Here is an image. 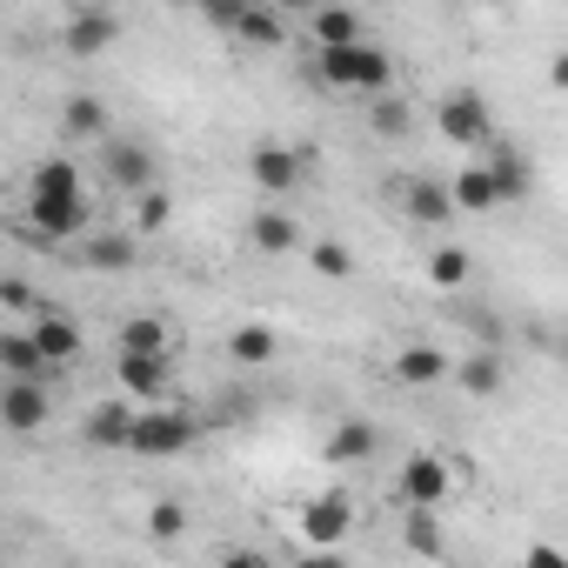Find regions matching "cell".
I'll use <instances>...</instances> for the list:
<instances>
[{
  "instance_id": "cell-38",
  "label": "cell",
  "mask_w": 568,
  "mask_h": 568,
  "mask_svg": "<svg viewBox=\"0 0 568 568\" xmlns=\"http://www.w3.org/2000/svg\"><path fill=\"white\" fill-rule=\"evenodd\" d=\"M0 308H8V315H28V308H34V295L21 288V281H8V288H0Z\"/></svg>"
},
{
  "instance_id": "cell-22",
  "label": "cell",
  "mask_w": 568,
  "mask_h": 568,
  "mask_svg": "<svg viewBox=\"0 0 568 568\" xmlns=\"http://www.w3.org/2000/svg\"><path fill=\"white\" fill-rule=\"evenodd\" d=\"M61 128H68L74 141H114V128H108V101H101V94H68Z\"/></svg>"
},
{
  "instance_id": "cell-34",
  "label": "cell",
  "mask_w": 568,
  "mask_h": 568,
  "mask_svg": "<svg viewBox=\"0 0 568 568\" xmlns=\"http://www.w3.org/2000/svg\"><path fill=\"white\" fill-rule=\"evenodd\" d=\"M148 535H154V541H181V535H187V508H181V501H154V508H148Z\"/></svg>"
},
{
  "instance_id": "cell-29",
  "label": "cell",
  "mask_w": 568,
  "mask_h": 568,
  "mask_svg": "<svg viewBox=\"0 0 568 568\" xmlns=\"http://www.w3.org/2000/svg\"><path fill=\"white\" fill-rule=\"evenodd\" d=\"M468 247H435L428 254V288H442V295H455V288H468Z\"/></svg>"
},
{
  "instance_id": "cell-11",
  "label": "cell",
  "mask_w": 568,
  "mask_h": 568,
  "mask_svg": "<svg viewBox=\"0 0 568 568\" xmlns=\"http://www.w3.org/2000/svg\"><path fill=\"white\" fill-rule=\"evenodd\" d=\"M302 161L308 154H295V148H274V141H261L254 154H247V181L267 194V201H281V194H288L295 181H302Z\"/></svg>"
},
{
  "instance_id": "cell-25",
  "label": "cell",
  "mask_w": 568,
  "mask_h": 568,
  "mask_svg": "<svg viewBox=\"0 0 568 568\" xmlns=\"http://www.w3.org/2000/svg\"><path fill=\"white\" fill-rule=\"evenodd\" d=\"M455 382H462V395H501L508 368H501V355H495V348H475V355H462V362H455Z\"/></svg>"
},
{
  "instance_id": "cell-41",
  "label": "cell",
  "mask_w": 568,
  "mask_h": 568,
  "mask_svg": "<svg viewBox=\"0 0 568 568\" xmlns=\"http://www.w3.org/2000/svg\"><path fill=\"white\" fill-rule=\"evenodd\" d=\"M295 568H348V561H342V555H322V548H308V555H302Z\"/></svg>"
},
{
  "instance_id": "cell-16",
  "label": "cell",
  "mask_w": 568,
  "mask_h": 568,
  "mask_svg": "<svg viewBox=\"0 0 568 568\" xmlns=\"http://www.w3.org/2000/svg\"><path fill=\"white\" fill-rule=\"evenodd\" d=\"M81 261H88L94 274H128V267L141 261V234H134V227H101V234L81 241Z\"/></svg>"
},
{
  "instance_id": "cell-24",
  "label": "cell",
  "mask_w": 568,
  "mask_h": 568,
  "mask_svg": "<svg viewBox=\"0 0 568 568\" xmlns=\"http://www.w3.org/2000/svg\"><path fill=\"white\" fill-rule=\"evenodd\" d=\"M121 355H174V328L161 315H128L121 322Z\"/></svg>"
},
{
  "instance_id": "cell-27",
  "label": "cell",
  "mask_w": 568,
  "mask_h": 568,
  "mask_svg": "<svg viewBox=\"0 0 568 568\" xmlns=\"http://www.w3.org/2000/svg\"><path fill=\"white\" fill-rule=\"evenodd\" d=\"M402 548L422 555V561H435V555H442V515H435V508H408V521H402Z\"/></svg>"
},
{
  "instance_id": "cell-21",
  "label": "cell",
  "mask_w": 568,
  "mask_h": 568,
  "mask_svg": "<svg viewBox=\"0 0 568 568\" xmlns=\"http://www.w3.org/2000/svg\"><path fill=\"white\" fill-rule=\"evenodd\" d=\"M274 355H281V335H274L267 322H241V328L227 335V362H234V368H267Z\"/></svg>"
},
{
  "instance_id": "cell-35",
  "label": "cell",
  "mask_w": 568,
  "mask_h": 568,
  "mask_svg": "<svg viewBox=\"0 0 568 568\" xmlns=\"http://www.w3.org/2000/svg\"><path fill=\"white\" fill-rule=\"evenodd\" d=\"M234 422H254V395H247V388H234V395L214 408V428H234Z\"/></svg>"
},
{
  "instance_id": "cell-7",
  "label": "cell",
  "mask_w": 568,
  "mask_h": 568,
  "mask_svg": "<svg viewBox=\"0 0 568 568\" xmlns=\"http://www.w3.org/2000/svg\"><path fill=\"white\" fill-rule=\"evenodd\" d=\"M302 535H308V548H322V555H335L348 535H355V501L342 495V488H322L308 508H302Z\"/></svg>"
},
{
  "instance_id": "cell-23",
  "label": "cell",
  "mask_w": 568,
  "mask_h": 568,
  "mask_svg": "<svg viewBox=\"0 0 568 568\" xmlns=\"http://www.w3.org/2000/svg\"><path fill=\"white\" fill-rule=\"evenodd\" d=\"M247 241H254L261 254H295L302 227H295V214H281V207H261V214L247 221Z\"/></svg>"
},
{
  "instance_id": "cell-37",
  "label": "cell",
  "mask_w": 568,
  "mask_h": 568,
  "mask_svg": "<svg viewBox=\"0 0 568 568\" xmlns=\"http://www.w3.org/2000/svg\"><path fill=\"white\" fill-rule=\"evenodd\" d=\"M521 568H568V555H561L555 541H535V548L521 555Z\"/></svg>"
},
{
  "instance_id": "cell-12",
  "label": "cell",
  "mask_w": 568,
  "mask_h": 568,
  "mask_svg": "<svg viewBox=\"0 0 568 568\" xmlns=\"http://www.w3.org/2000/svg\"><path fill=\"white\" fill-rule=\"evenodd\" d=\"M402 214H408L415 227H448L462 207H455V187H448V181L415 174V181H402Z\"/></svg>"
},
{
  "instance_id": "cell-4",
  "label": "cell",
  "mask_w": 568,
  "mask_h": 568,
  "mask_svg": "<svg viewBox=\"0 0 568 568\" xmlns=\"http://www.w3.org/2000/svg\"><path fill=\"white\" fill-rule=\"evenodd\" d=\"M101 181L141 201V194L154 187V148H148V141H128V134L101 141Z\"/></svg>"
},
{
  "instance_id": "cell-1",
  "label": "cell",
  "mask_w": 568,
  "mask_h": 568,
  "mask_svg": "<svg viewBox=\"0 0 568 568\" xmlns=\"http://www.w3.org/2000/svg\"><path fill=\"white\" fill-rule=\"evenodd\" d=\"M315 74H322V88H335V94H368V101L395 94V61H388L382 41H362V48H322V54H315Z\"/></svg>"
},
{
  "instance_id": "cell-17",
  "label": "cell",
  "mask_w": 568,
  "mask_h": 568,
  "mask_svg": "<svg viewBox=\"0 0 568 568\" xmlns=\"http://www.w3.org/2000/svg\"><path fill=\"white\" fill-rule=\"evenodd\" d=\"M455 375V362L435 348V342H415V348H402L395 362H388V382L395 388H435V382H448Z\"/></svg>"
},
{
  "instance_id": "cell-36",
  "label": "cell",
  "mask_w": 568,
  "mask_h": 568,
  "mask_svg": "<svg viewBox=\"0 0 568 568\" xmlns=\"http://www.w3.org/2000/svg\"><path fill=\"white\" fill-rule=\"evenodd\" d=\"M241 14H247L241 0H214V8H201V21H207L214 34H234V28H241Z\"/></svg>"
},
{
  "instance_id": "cell-5",
  "label": "cell",
  "mask_w": 568,
  "mask_h": 568,
  "mask_svg": "<svg viewBox=\"0 0 568 568\" xmlns=\"http://www.w3.org/2000/svg\"><path fill=\"white\" fill-rule=\"evenodd\" d=\"M88 214H94L88 194H28V227H34L41 241H74V234H88Z\"/></svg>"
},
{
  "instance_id": "cell-42",
  "label": "cell",
  "mask_w": 568,
  "mask_h": 568,
  "mask_svg": "<svg viewBox=\"0 0 568 568\" xmlns=\"http://www.w3.org/2000/svg\"><path fill=\"white\" fill-rule=\"evenodd\" d=\"M561 362H568V335H561Z\"/></svg>"
},
{
  "instance_id": "cell-30",
  "label": "cell",
  "mask_w": 568,
  "mask_h": 568,
  "mask_svg": "<svg viewBox=\"0 0 568 568\" xmlns=\"http://www.w3.org/2000/svg\"><path fill=\"white\" fill-rule=\"evenodd\" d=\"M28 194H88V187H81V168H74L68 154H54V161H41V168H34Z\"/></svg>"
},
{
  "instance_id": "cell-8",
  "label": "cell",
  "mask_w": 568,
  "mask_h": 568,
  "mask_svg": "<svg viewBox=\"0 0 568 568\" xmlns=\"http://www.w3.org/2000/svg\"><path fill=\"white\" fill-rule=\"evenodd\" d=\"M0 422H8V435L34 442V435L54 422V395H48L41 382H8V388H0Z\"/></svg>"
},
{
  "instance_id": "cell-20",
  "label": "cell",
  "mask_w": 568,
  "mask_h": 568,
  "mask_svg": "<svg viewBox=\"0 0 568 568\" xmlns=\"http://www.w3.org/2000/svg\"><path fill=\"white\" fill-rule=\"evenodd\" d=\"M481 161H488V174L501 181V201H521V194L535 187V168H528V154H521L515 141H495Z\"/></svg>"
},
{
  "instance_id": "cell-9",
  "label": "cell",
  "mask_w": 568,
  "mask_h": 568,
  "mask_svg": "<svg viewBox=\"0 0 568 568\" xmlns=\"http://www.w3.org/2000/svg\"><path fill=\"white\" fill-rule=\"evenodd\" d=\"M114 382H121L128 402L161 408V395H168V382H174V355H114Z\"/></svg>"
},
{
  "instance_id": "cell-14",
  "label": "cell",
  "mask_w": 568,
  "mask_h": 568,
  "mask_svg": "<svg viewBox=\"0 0 568 568\" xmlns=\"http://www.w3.org/2000/svg\"><path fill=\"white\" fill-rule=\"evenodd\" d=\"M28 335L41 342V355L54 362V375H61L68 362H81V322H74L68 308H41V315L28 322Z\"/></svg>"
},
{
  "instance_id": "cell-39",
  "label": "cell",
  "mask_w": 568,
  "mask_h": 568,
  "mask_svg": "<svg viewBox=\"0 0 568 568\" xmlns=\"http://www.w3.org/2000/svg\"><path fill=\"white\" fill-rule=\"evenodd\" d=\"M548 88L568 94V48H555V61H548Z\"/></svg>"
},
{
  "instance_id": "cell-40",
  "label": "cell",
  "mask_w": 568,
  "mask_h": 568,
  "mask_svg": "<svg viewBox=\"0 0 568 568\" xmlns=\"http://www.w3.org/2000/svg\"><path fill=\"white\" fill-rule=\"evenodd\" d=\"M214 568H267V561H261V555H254V548H234V555H221V561H214Z\"/></svg>"
},
{
  "instance_id": "cell-3",
  "label": "cell",
  "mask_w": 568,
  "mask_h": 568,
  "mask_svg": "<svg viewBox=\"0 0 568 568\" xmlns=\"http://www.w3.org/2000/svg\"><path fill=\"white\" fill-rule=\"evenodd\" d=\"M194 435H201V422L187 415V408H141V422H134V448L128 455H148V462H174V455H187L194 448Z\"/></svg>"
},
{
  "instance_id": "cell-6",
  "label": "cell",
  "mask_w": 568,
  "mask_h": 568,
  "mask_svg": "<svg viewBox=\"0 0 568 568\" xmlns=\"http://www.w3.org/2000/svg\"><path fill=\"white\" fill-rule=\"evenodd\" d=\"M395 488H402V501H408V508H442V501H448V488H455V468H448V455L415 448V455L402 462Z\"/></svg>"
},
{
  "instance_id": "cell-31",
  "label": "cell",
  "mask_w": 568,
  "mask_h": 568,
  "mask_svg": "<svg viewBox=\"0 0 568 568\" xmlns=\"http://www.w3.org/2000/svg\"><path fill=\"white\" fill-rule=\"evenodd\" d=\"M368 128H375L382 141H402V134L415 128V114H408L402 94H382V101H368Z\"/></svg>"
},
{
  "instance_id": "cell-13",
  "label": "cell",
  "mask_w": 568,
  "mask_h": 568,
  "mask_svg": "<svg viewBox=\"0 0 568 568\" xmlns=\"http://www.w3.org/2000/svg\"><path fill=\"white\" fill-rule=\"evenodd\" d=\"M375 448H382V428H375V422H362V415H348V422H335V428H328L322 462H328V468H362V462H375Z\"/></svg>"
},
{
  "instance_id": "cell-28",
  "label": "cell",
  "mask_w": 568,
  "mask_h": 568,
  "mask_svg": "<svg viewBox=\"0 0 568 568\" xmlns=\"http://www.w3.org/2000/svg\"><path fill=\"white\" fill-rule=\"evenodd\" d=\"M234 41L241 48H281V41H288V21H281L274 8H247L241 28H234Z\"/></svg>"
},
{
  "instance_id": "cell-2",
  "label": "cell",
  "mask_w": 568,
  "mask_h": 568,
  "mask_svg": "<svg viewBox=\"0 0 568 568\" xmlns=\"http://www.w3.org/2000/svg\"><path fill=\"white\" fill-rule=\"evenodd\" d=\"M435 128H442V141H448V148H468V154H488V148H495V114H488V101H481L475 88L442 94Z\"/></svg>"
},
{
  "instance_id": "cell-19",
  "label": "cell",
  "mask_w": 568,
  "mask_h": 568,
  "mask_svg": "<svg viewBox=\"0 0 568 568\" xmlns=\"http://www.w3.org/2000/svg\"><path fill=\"white\" fill-rule=\"evenodd\" d=\"M448 187H455V207H462V214H495V207H501V181L488 174V161H468Z\"/></svg>"
},
{
  "instance_id": "cell-18",
  "label": "cell",
  "mask_w": 568,
  "mask_h": 568,
  "mask_svg": "<svg viewBox=\"0 0 568 568\" xmlns=\"http://www.w3.org/2000/svg\"><path fill=\"white\" fill-rule=\"evenodd\" d=\"M0 375H8V382H41V388H48L54 362L41 355V342H34L28 328H8V335H0Z\"/></svg>"
},
{
  "instance_id": "cell-10",
  "label": "cell",
  "mask_w": 568,
  "mask_h": 568,
  "mask_svg": "<svg viewBox=\"0 0 568 568\" xmlns=\"http://www.w3.org/2000/svg\"><path fill=\"white\" fill-rule=\"evenodd\" d=\"M114 41H121V14H108V8H74L61 28V54H81V61L108 54Z\"/></svg>"
},
{
  "instance_id": "cell-15",
  "label": "cell",
  "mask_w": 568,
  "mask_h": 568,
  "mask_svg": "<svg viewBox=\"0 0 568 568\" xmlns=\"http://www.w3.org/2000/svg\"><path fill=\"white\" fill-rule=\"evenodd\" d=\"M134 422H141L134 402H94L81 422V442L88 448H134Z\"/></svg>"
},
{
  "instance_id": "cell-26",
  "label": "cell",
  "mask_w": 568,
  "mask_h": 568,
  "mask_svg": "<svg viewBox=\"0 0 568 568\" xmlns=\"http://www.w3.org/2000/svg\"><path fill=\"white\" fill-rule=\"evenodd\" d=\"M308 34H315V54H322V48H362V41H368L348 8H322V14L308 21Z\"/></svg>"
},
{
  "instance_id": "cell-33",
  "label": "cell",
  "mask_w": 568,
  "mask_h": 568,
  "mask_svg": "<svg viewBox=\"0 0 568 568\" xmlns=\"http://www.w3.org/2000/svg\"><path fill=\"white\" fill-rule=\"evenodd\" d=\"M308 267H315L322 281H348V274H355V254H348L342 241H315V247H308Z\"/></svg>"
},
{
  "instance_id": "cell-32",
  "label": "cell",
  "mask_w": 568,
  "mask_h": 568,
  "mask_svg": "<svg viewBox=\"0 0 568 568\" xmlns=\"http://www.w3.org/2000/svg\"><path fill=\"white\" fill-rule=\"evenodd\" d=\"M168 214H174V194H168V187H148V194L134 201V234H161Z\"/></svg>"
}]
</instances>
